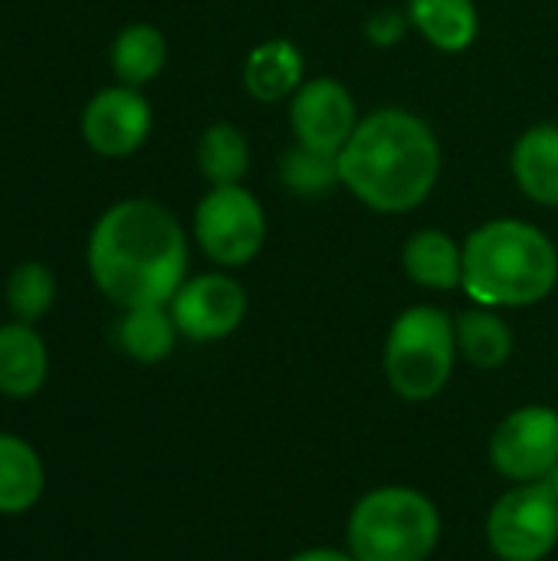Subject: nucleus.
Listing matches in <instances>:
<instances>
[{"label": "nucleus", "instance_id": "1", "mask_svg": "<svg viewBox=\"0 0 558 561\" xmlns=\"http://www.w3.org/2000/svg\"><path fill=\"white\" fill-rule=\"evenodd\" d=\"M86 263L92 283L118 309L168 306L187 276V237L164 204L128 197L95 220Z\"/></svg>", "mask_w": 558, "mask_h": 561}, {"label": "nucleus", "instance_id": "2", "mask_svg": "<svg viewBox=\"0 0 558 561\" xmlns=\"http://www.w3.org/2000/svg\"><path fill=\"white\" fill-rule=\"evenodd\" d=\"M339 174L368 210L408 214L431 197L441 178L437 135L408 108H375L339 151Z\"/></svg>", "mask_w": 558, "mask_h": 561}, {"label": "nucleus", "instance_id": "3", "mask_svg": "<svg viewBox=\"0 0 558 561\" xmlns=\"http://www.w3.org/2000/svg\"><path fill=\"white\" fill-rule=\"evenodd\" d=\"M558 283V250L529 220H487L464 240V293L487 309L543 302Z\"/></svg>", "mask_w": 558, "mask_h": 561}, {"label": "nucleus", "instance_id": "4", "mask_svg": "<svg viewBox=\"0 0 558 561\" xmlns=\"http://www.w3.org/2000/svg\"><path fill=\"white\" fill-rule=\"evenodd\" d=\"M437 539L441 513L411 486H378L349 516V552L358 561H424Z\"/></svg>", "mask_w": 558, "mask_h": 561}, {"label": "nucleus", "instance_id": "5", "mask_svg": "<svg viewBox=\"0 0 558 561\" xmlns=\"http://www.w3.org/2000/svg\"><path fill=\"white\" fill-rule=\"evenodd\" d=\"M457 362L454 319L437 306L405 309L385 342V378L391 391L405 401L437 398Z\"/></svg>", "mask_w": 558, "mask_h": 561}, {"label": "nucleus", "instance_id": "6", "mask_svg": "<svg viewBox=\"0 0 558 561\" xmlns=\"http://www.w3.org/2000/svg\"><path fill=\"white\" fill-rule=\"evenodd\" d=\"M194 237L210 263L237 270L263 250L266 214L243 184L210 187L194 210Z\"/></svg>", "mask_w": 558, "mask_h": 561}, {"label": "nucleus", "instance_id": "7", "mask_svg": "<svg viewBox=\"0 0 558 561\" xmlns=\"http://www.w3.org/2000/svg\"><path fill=\"white\" fill-rule=\"evenodd\" d=\"M487 542L503 561H543L558 546V500L539 483L506 490L487 516Z\"/></svg>", "mask_w": 558, "mask_h": 561}, {"label": "nucleus", "instance_id": "8", "mask_svg": "<svg viewBox=\"0 0 558 561\" xmlns=\"http://www.w3.org/2000/svg\"><path fill=\"white\" fill-rule=\"evenodd\" d=\"M490 463L513 483H539L558 463V414L546 404L516 408L490 437Z\"/></svg>", "mask_w": 558, "mask_h": 561}, {"label": "nucleus", "instance_id": "9", "mask_svg": "<svg viewBox=\"0 0 558 561\" xmlns=\"http://www.w3.org/2000/svg\"><path fill=\"white\" fill-rule=\"evenodd\" d=\"M168 306L184 339L220 342L240 329L247 316V289L227 273H201L184 279Z\"/></svg>", "mask_w": 558, "mask_h": 561}, {"label": "nucleus", "instance_id": "10", "mask_svg": "<svg viewBox=\"0 0 558 561\" xmlns=\"http://www.w3.org/2000/svg\"><path fill=\"white\" fill-rule=\"evenodd\" d=\"M358 122L362 118L352 92L332 76L306 79L289 99V125L296 145H306L312 151L339 154Z\"/></svg>", "mask_w": 558, "mask_h": 561}, {"label": "nucleus", "instance_id": "11", "mask_svg": "<svg viewBox=\"0 0 558 561\" xmlns=\"http://www.w3.org/2000/svg\"><path fill=\"white\" fill-rule=\"evenodd\" d=\"M151 131V105L132 85H109L82 108V138L102 158L135 154Z\"/></svg>", "mask_w": 558, "mask_h": 561}, {"label": "nucleus", "instance_id": "12", "mask_svg": "<svg viewBox=\"0 0 558 561\" xmlns=\"http://www.w3.org/2000/svg\"><path fill=\"white\" fill-rule=\"evenodd\" d=\"M49 375V352L43 335L30 322L0 325V394L13 401L33 398Z\"/></svg>", "mask_w": 558, "mask_h": 561}, {"label": "nucleus", "instance_id": "13", "mask_svg": "<svg viewBox=\"0 0 558 561\" xmlns=\"http://www.w3.org/2000/svg\"><path fill=\"white\" fill-rule=\"evenodd\" d=\"M306 62L293 39L273 36L257 43L243 59V89L257 102H283L306 82Z\"/></svg>", "mask_w": 558, "mask_h": 561}, {"label": "nucleus", "instance_id": "14", "mask_svg": "<svg viewBox=\"0 0 558 561\" xmlns=\"http://www.w3.org/2000/svg\"><path fill=\"white\" fill-rule=\"evenodd\" d=\"M516 187L543 207H558V125L543 122L526 128L510 154Z\"/></svg>", "mask_w": 558, "mask_h": 561}, {"label": "nucleus", "instance_id": "15", "mask_svg": "<svg viewBox=\"0 0 558 561\" xmlns=\"http://www.w3.org/2000/svg\"><path fill=\"white\" fill-rule=\"evenodd\" d=\"M401 266L408 279L424 289L451 293L464 286V247H457L454 237L437 227H424L405 240Z\"/></svg>", "mask_w": 558, "mask_h": 561}, {"label": "nucleus", "instance_id": "16", "mask_svg": "<svg viewBox=\"0 0 558 561\" xmlns=\"http://www.w3.org/2000/svg\"><path fill=\"white\" fill-rule=\"evenodd\" d=\"M46 490V470L33 444L0 431V516L30 513Z\"/></svg>", "mask_w": 558, "mask_h": 561}, {"label": "nucleus", "instance_id": "17", "mask_svg": "<svg viewBox=\"0 0 558 561\" xmlns=\"http://www.w3.org/2000/svg\"><path fill=\"white\" fill-rule=\"evenodd\" d=\"M408 23L441 53H464L480 33L474 0H408Z\"/></svg>", "mask_w": 558, "mask_h": 561}, {"label": "nucleus", "instance_id": "18", "mask_svg": "<svg viewBox=\"0 0 558 561\" xmlns=\"http://www.w3.org/2000/svg\"><path fill=\"white\" fill-rule=\"evenodd\" d=\"M457 355H464L474 368L493 371L503 368L513 355V329L487 306L464 309L454 319Z\"/></svg>", "mask_w": 558, "mask_h": 561}, {"label": "nucleus", "instance_id": "19", "mask_svg": "<svg viewBox=\"0 0 558 561\" xmlns=\"http://www.w3.org/2000/svg\"><path fill=\"white\" fill-rule=\"evenodd\" d=\"M112 72L122 85H148L168 62V39L151 23H128L112 43Z\"/></svg>", "mask_w": 558, "mask_h": 561}, {"label": "nucleus", "instance_id": "20", "mask_svg": "<svg viewBox=\"0 0 558 561\" xmlns=\"http://www.w3.org/2000/svg\"><path fill=\"white\" fill-rule=\"evenodd\" d=\"M178 325L171 309L164 306H138V309H125L122 322H118V345L128 358L141 362V365H158L164 362L174 345H178Z\"/></svg>", "mask_w": 558, "mask_h": 561}, {"label": "nucleus", "instance_id": "21", "mask_svg": "<svg viewBox=\"0 0 558 561\" xmlns=\"http://www.w3.org/2000/svg\"><path fill=\"white\" fill-rule=\"evenodd\" d=\"M197 168L210 187L240 184L250 171V141L230 122H214L197 138Z\"/></svg>", "mask_w": 558, "mask_h": 561}, {"label": "nucleus", "instance_id": "22", "mask_svg": "<svg viewBox=\"0 0 558 561\" xmlns=\"http://www.w3.org/2000/svg\"><path fill=\"white\" fill-rule=\"evenodd\" d=\"M280 181L296 197H326L342 184L339 154H322L306 145H296L280 158Z\"/></svg>", "mask_w": 558, "mask_h": 561}, {"label": "nucleus", "instance_id": "23", "mask_svg": "<svg viewBox=\"0 0 558 561\" xmlns=\"http://www.w3.org/2000/svg\"><path fill=\"white\" fill-rule=\"evenodd\" d=\"M3 296H7V306H10L13 319L33 325L56 302V276H53V270L46 263L26 260L16 270H10Z\"/></svg>", "mask_w": 558, "mask_h": 561}, {"label": "nucleus", "instance_id": "24", "mask_svg": "<svg viewBox=\"0 0 558 561\" xmlns=\"http://www.w3.org/2000/svg\"><path fill=\"white\" fill-rule=\"evenodd\" d=\"M411 23H408V13H398V10H378V13H372L368 16V23H365V36L375 43V46H395L401 36H405V30H408Z\"/></svg>", "mask_w": 558, "mask_h": 561}, {"label": "nucleus", "instance_id": "25", "mask_svg": "<svg viewBox=\"0 0 558 561\" xmlns=\"http://www.w3.org/2000/svg\"><path fill=\"white\" fill-rule=\"evenodd\" d=\"M289 561H358L352 552H342V549H309V552H299Z\"/></svg>", "mask_w": 558, "mask_h": 561}, {"label": "nucleus", "instance_id": "26", "mask_svg": "<svg viewBox=\"0 0 558 561\" xmlns=\"http://www.w3.org/2000/svg\"><path fill=\"white\" fill-rule=\"evenodd\" d=\"M543 483H546V486L553 490V496H556V500H558V463H556V467H553V470H549V477H546Z\"/></svg>", "mask_w": 558, "mask_h": 561}]
</instances>
